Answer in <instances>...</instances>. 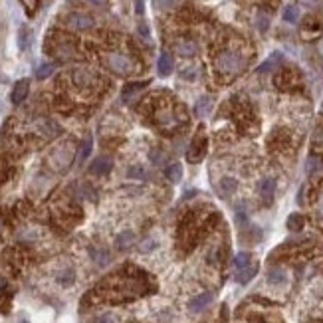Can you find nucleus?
I'll return each instance as SVG.
<instances>
[{
    "instance_id": "1",
    "label": "nucleus",
    "mask_w": 323,
    "mask_h": 323,
    "mask_svg": "<svg viewBox=\"0 0 323 323\" xmlns=\"http://www.w3.org/2000/svg\"><path fill=\"white\" fill-rule=\"evenodd\" d=\"M246 68V57L236 50H224L216 57V70L222 76L234 77Z\"/></svg>"
},
{
    "instance_id": "2",
    "label": "nucleus",
    "mask_w": 323,
    "mask_h": 323,
    "mask_svg": "<svg viewBox=\"0 0 323 323\" xmlns=\"http://www.w3.org/2000/svg\"><path fill=\"white\" fill-rule=\"evenodd\" d=\"M105 64H107V68H109L111 72L119 74V76H127V74H131V72L135 70V64L129 60L125 54H121V52H111V54H107V56H105Z\"/></svg>"
},
{
    "instance_id": "3",
    "label": "nucleus",
    "mask_w": 323,
    "mask_h": 323,
    "mask_svg": "<svg viewBox=\"0 0 323 323\" xmlns=\"http://www.w3.org/2000/svg\"><path fill=\"white\" fill-rule=\"evenodd\" d=\"M207 137L202 135H196L194 141L190 143L189 147V153H187V161L189 163H200L204 159V155H207Z\"/></svg>"
},
{
    "instance_id": "4",
    "label": "nucleus",
    "mask_w": 323,
    "mask_h": 323,
    "mask_svg": "<svg viewBox=\"0 0 323 323\" xmlns=\"http://www.w3.org/2000/svg\"><path fill=\"white\" fill-rule=\"evenodd\" d=\"M74 161V147L72 145H64L56 151V155L52 157V163L57 171H66Z\"/></svg>"
},
{
    "instance_id": "5",
    "label": "nucleus",
    "mask_w": 323,
    "mask_h": 323,
    "mask_svg": "<svg viewBox=\"0 0 323 323\" xmlns=\"http://www.w3.org/2000/svg\"><path fill=\"white\" fill-rule=\"evenodd\" d=\"M66 26L72 28V30H87V28L94 26V18L83 12H72L66 18Z\"/></svg>"
},
{
    "instance_id": "6",
    "label": "nucleus",
    "mask_w": 323,
    "mask_h": 323,
    "mask_svg": "<svg viewBox=\"0 0 323 323\" xmlns=\"http://www.w3.org/2000/svg\"><path fill=\"white\" fill-rule=\"evenodd\" d=\"M174 52L183 57H192L196 52H198V46L194 40H189V38H181L174 42Z\"/></svg>"
},
{
    "instance_id": "7",
    "label": "nucleus",
    "mask_w": 323,
    "mask_h": 323,
    "mask_svg": "<svg viewBox=\"0 0 323 323\" xmlns=\"http://www.w3.org/2000/svg\"><path fill=\"white\" fill-rule=\"evenodd\" d=\"M258 192H260V196H262L264 202L270 204L274 200V194H276V179H272V177L264 179L260 183V187H258Z\"/></svg>"
},
{
    "instance_id": "8",
    "label": "nucleus",
    "mask_w": 323,
    "mask_h": 323,
    "mask_svg": "<svg viewBox=\"0 0 323 323\" xmlns=\"http://www.w3.org/2000/svg\"><path fill=\"white\" fill-rule=\"evenodd\" d=\"M111 167H113V159L101 155V157H97V159L92 161L90 172H92V174H107V172L111 171Z\"/></svg>"
},
{
    "instance_id": "9",
    "label": "nucleus",
    "mask_w": 323,
    "mask_h": 323,
    "mask_svg": "<svg viewBox=\"0 0 323 323\" xmlns=\"http://www.w3.org/2000/svg\"><path fill=\"white\" fill-rule=\"evenodd\" d=\"M28 92H30V81L28 79H20L16 85H14V90H12V95H10V99H12V103L14 105H18V103H22L26 97H28Z\"/></svg>"
},
{
    "instance_id": "10",
    "label": "nucleus",
    "mask_w": 323,
    "mask_h": 323,
    "mask_svg": "<svg viewBox=\"0 0 323 323\" xmlns=\"http://www.w3.org/2000/svg\"><path fill=\"white\" fill-rule=\"evenodd\" d=\"M155 119H157V123H159L161 127H165V129H172V127H177V123H179V119L174 117V113H172L171 109H161V111H157V113H155Z\"/></svg>"
},
{
    "instance_id": "11",
    "label": "nucleus",
    "mask_w": 323,
    "mask_h": 323,
    "mask_svg": "<svg viewBox=\"0 0 323 323\" xmlns=\"http://www.w3.org/2000/svg\"><path fill=\"white\" fill-rule=\"evenodd\" d=\"M212 293L210 291H207V293H200V296H196L194 300H190L189 302V309L192 311V313H198V311H202L204 307H209L210 305V302H212Z\"/></svg>"
},
{
    "instance_id": "12",
    "label": "nucleus",
    "mask_w": 323,
    "mask_h": 323,
    "mask_svg": "<svg viewBox=\"0 0 323 323\" xmlns=\"http://www.w3.org/2000/svg\"><path fill=\"white\" fill-rule=\"evenodd\" d=\"M172 68H174V62H172V56L171 54H161V57H159V74L165 77V76H169L171 72H172Z\"/></svg>"
},
{
    "instance_id": "13",
    "label": "nucleus",
    "mask_w": 323,
    "mask_h": 323,
    "mask_svg": "<svg viewBox=\"0 0 323 323\" xmlns=\"http://www.w3.org/2000/svg\"><path fill=\"white\" fill-rule=\"evenodd\" d=\"M133 242H135V234H133L131 230H127V232H121L119 236H117L115 246L119 248V250H127V248L133 246Z\"/></svg>"
},
{
    "instance_id": "14",
    "label": "nucleus",
    "mask_w": 323,
    "mask_h": 323,
    "mask_svg": "<svg viewBox=\"0 0 323 323\" xmlns=\"http://www.w3.org/2000/svg\"><path fill=\"white\" fill-rule=\"evenodd\" d=\"M74 81L79 87H87V85H92V81H94V74L87 72V70H77V72H74Z\"/></svg>"
},
{
    "instance_id": "15",
    "label": "nucleus",
    "mask_w": 323,
    "mask_h": 323,
    "mask_svg": "<svg viewBox=\"0 0 323 323\" xmlns=\"http://www.w3.org/2000/svg\"><path fill=\"white\" fill-rule=\"evenodd\" d=\"M256 272H258V266H256V264H252V266H246V268H242V270H238V276H236L238 284H248V282L256 276Z\"/></svg>"
},
{
    "instance_id": "16",
    "label": "nucleus",
    "mask_w": 323,
    "mask_h": 323,
    "mask_svg": "<svg viewBox=\"0 0 323 323\" xmlns=\"http://www.w3.org/2000/svg\"><path fill=\"white\" fill-rule=\"evenodd\" d=\"M220 194L222 196H232V192L236 190V179H232V177H224L220 181Z\"/></svg>"
},
{
    "instance_id": "17",
    "label": "nucleus",
    "mask_w": 323,
    "mask_h": 323,
    "mask_svg": "<svg viewBox=\"0 0 323 323\" xmlns=\"http://www.w3.org/2000/svg\"><path fill=\"white\" fill-rule=\"evenodd\" d=\"M165 174H167V179H169L171 183H179L181 177H183V169H181L179 163H174V165H171V167L165 169Z\"/></svg>"
},
{
    "instance_id": "18",
    "label": "nucleus",
    "mask_w": 323,
    "mask_h": 323,
    "mask_svg": "<svg viewBox=\"0 0 323 323\" xmlns=\"http://www.w3.org/2000/svg\"><path fill=\"white\" fill-rule=\"evenodd\" d=\"M304 216L302 214H291L289 218H287V228L291 230V232H300L302 228H304Z\"/></svg>"
},
{
    "instance_id": "19",
    "label": "nucleus",
    "mask_w": 323,
    "mask_h": 323,
    "mask_svg": "<svg viewBox=\"0 0 323 323\" xmlns=\"http://www.w3.org/2000/svg\"><path fill=\"white\" fill-rule=\"evenodd\" d=\"M285 278H287L285 272L280 270V268H272V270L268 272V282H270V284H284Z\"/></svg>"
},
{
    "instance_id": "20",
    "label": "nucleus",
    "mask_w": 323,
    "mask_h": 323,
    "mask_svg": "<svg viewBox=\"0 0 323 323\" xmlns=\"http://www.w3.org/2000/svg\"><path fill=\"white\" fill-rule=\"evenodd\" d=\"M250 254L248 252H240V254H236V258H234V268L236 270H242V268H246V266H250Z\"/></svg>"
},
{
    "instance_id": "21",
    "label": "nucleus",
    "mask_w": 323,
    "mask_h": 323,
    "mask_svg": "<svg viewBox=\"0 0 323 323\" xmlns=\"http://www.w3.org/2000/svg\"><path fill=\"white\" fill-rule=\"evenodd\" d=\"M209 111H210V99H209V97H202V99H198V101H196L194 113H196L198 117H204Z\"/></svg>"
},
{
    "instance_id": "22",
    "label": "nucleus",
    "mask_w": 323,
    "mask_h": 323,
    "mask_svg": "<svg viewBox=\"0 0 323 323\" xmlns=\"http://www.w3.org/2000/svg\"><path fill=\"white\" fill-rule=\"evenodd\" d=\"M92 145H94L92 137H85V139H83V143H81V147H79V153H77L79 161H85V159H87V155H90V151H92Z\"/></svg>"
},
{
    "instance_id": "23",
    "label": "nucleus",
    "mask_w": 323,
    "mask_h": 323,
    "mask_svg": "<svg viewBox=\"0 0 323 323\" xmlns=\"http://www.w3.org/2000/svg\"><path fill=\"white\" fill-rule=\"evenodd\" d=\"M298 16H300L298 6H287V8L284 10V20H285V22H296Z\"/></svg>"
},
{
    "instance_id": "24",
    "label": "nucleus",
    "mask_w": 323,
    "mask_h": 323,
    "mask_svg": "<svg viewBox=\"0 0 323 323\" xmlns=\"http://www.w3.org/2000/svg\"><path fill=\"white\" fill-rule=\"evenodd\" d=\"M181 2V0H155V6L159 8V10H169V8H172V6H177Z\"/></svg>"
},
{
    "instance_id": "25",
    "label": "nucleus",
    "mask_w": 323,
    "mask_h": 323,
    "mask_svg": "<svg viewBox=\"0 0 323 323\" xmlns=\"http://www.w3.org/2000/svg\"><path fill=\"white\" fill-rule=\"evenodd\" d=\"M57 56L60 57H64V60H68V57H72V54H74V48L70 46V44H62V46H57Z\"/></svg>"
},
{
    "instance_id": "26",
    "label": "nucleus",
    "mask_w": 323,
    "mask_h": 323,
    "mask_svg": "<svg viewBox=\"0 0 323 323\" xmlns=\"http://www.w3.org/2000/svg\"><path fill=\"white\" fill-rule=\"evenodd\" d=\"M52 72H54V66H52V64H44V66H40V68H38L36 77H38V79H46Z\"/></svg>"
},
{
    "instance_id": "27",
    "label": "nucleus",
    "mask_w": 323,
    "mask_h": 323,
    "mask_svg": "<svg viewBox=\"0 0 323 323\" xmlns=\"http://www.w3.org/2000/svg\"><path fill=\"white\" fill-rule=\"evenodd\" d=\"M280 60H282V54H274L266 64H262V66H260V72H268V70H270V68H274V64H276V62H280Z\"/></svg>"
},
{
    "instance_id": "28",
    "label": "nucleus",
    "mask_w": 323,
    "mask_h": 323,
    "mask_svg": "<svg viewBox=\"0 0 323 323\" xmlns=\"http://www.w3.org/2000/svg\"><path fill=\"white\" fill-rule=\"evenodd\" d=\"M129 177H131V179H145L143 167H131V169H129Z\"/></svg>"
},
{
    "instance_id": "29",
    "label": "nucleus",
    "mask_w": 323,
    "mask_h": 323,
    "mask_svg": "<svg viewBox=\"0 0 323 323\" xmlns=\"http://www.w3.org/2000/svg\"><path fill=\"white\" fill-rule=\"evenodd\" d=\"M92 323H115V319H113L111 313H101V315H97Z\"/></svg>"
},
{
    "instance_id": "30",
    "label": "nucleus",
    "mask_w": 323,
    "mask_h": 323,
    "mask_svg": "<svg viewBox=\"0 0 323 323\" xmlns=\"http://www.w3.org/2000/svg\"><path fill=\"white\" fill-rule=\"evenodd\" d=\"M319 167H321V163L315 159V157H311L309 161H307V172H313V171H319Z\"/></svg>"
},
{
    "instance_id": "31",
    "label": "nucleus",
    "mask_w": 323,
    "mask_h": 323,
    "mask_svg": "<svg viewBox=\"0 0 323 323\" xmlns=\"http://www.w3.org/2000/svg\"><path fill=\"white\" fill-rule=\"evenodd\" d=\"M149 159H151V163H155V165H161V163H163V155H161V151H151Z\"/></svg>"
},
{
    "instance_id": "32",
    "label": "nucleus",
    "mask_w": 323,
    "mask_h": 323,
    "mask_svg": "<svg viewBox=\"0 0 323 323\" xmlns=\"http://www.w3.org/2000/svg\"><path fill=\"white\" fill-rule=\"evenodd\" d=\"M151 246H155V242H153V240H147V242L141 246V252H149V250H151Z\"/></svg>"
},
{
    "instance_id": "33",
    "label": "nucleus",
    "mask_w": 323,
    "mask_h": 323,
    "mask_svg": "<svg viewBox=\"0 0 323 323\" xmlns=\"http://www.w3.org/2000/svg\"><path fill=\"white\" fill-rule=\"evenodd\" d=\"M317 214H319V218H323V194H321V198L317 202Z\"/></svg>"
},
{
    "instance_id": "34",
    "label": "nucleus",
    "mask_w": 323,
    "mask_h": 323,
    "mask_svg": "<svg viewBox=\"0 0 323 323\" xmlns=\"http://www.w3.org/2000/svg\"><path fill=\"white\" fill-rule=\"evenodd\" d=\"M137 12L143 14V0H137Z\"/></svg>"
},
{
    "instance_id": "35",
    "label": "nucleus",
    "mask_w": 323,
    "mask_h": 323,
    "mask_svg": "<svg viewBox=\"0 0 323 323\" xmlns=\"http://www.w3.org/2000/svg\"><path fill=\"white\" fill-rule=\"evenodd\" d=\"M92 2H95V4H101V2H103V0H92Z\"/></svg>"
},
{
    "instance_id": "36",
    "label": "nucleus",
    "mask_w": 323,
    "mask_h": 323,
    "mask_svg": "<svg viewBox=\"0 0 323 323\" xmlns=\"http://www.w3.org/2000/svg\"><path fill=\"white\" fill-rule=\"evenodd\" d=\"M20 323H28V321H24V319H22V321H20Z\"/></svg>"
},
{
    "instance_id": "37",
    "label": "nucleus",
    "mask_w": 323,
    "mask_h": 323,
    "mask_svg": "<svg viewBox=\"0 0 323 323\" xmlns=\"http://www.w3.org/2000/svg\"><path fill=\"white\" fill-rule=\"evenodd\" d=\"M0 232H2V226H0Z\"/></svg>"
}]
</instances>
